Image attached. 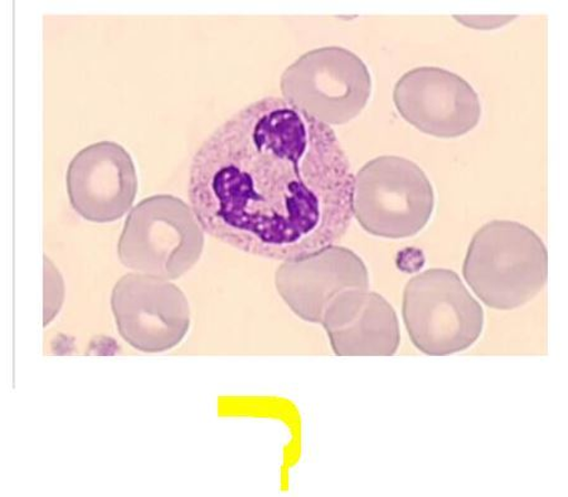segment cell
<instances>
[{
  "label": "cell",
  "instance_id": "obj_1",
  "mask_svg": "<svg viewBox=\"0 0 568 497\" xmlns=\"http://www.w3.org/2000/svg\"><path fill=\"white\" fill-rule=\"evenodd\" d=\"M355 175L328 125L281 98L214 130L190 171L203 232L261 258L288 261L334 245L353 217Z\"/></svg>",
  "mask_w": 568,
  "mask_h": 497
},
{
  "label": "cell",
  "instance_id": "obj_2",
  "mask_svg": "<svg viewBox=\"0 0 568 497\" xmlns=\"http://www.w3.org/2000/svg\"><path fill=\"white\" fill-rule=\"evenodd\" d=\"M463 275L484 305L500 312L515 311L545 287L547 248L525 224L493 221L474 234Z\"/></svg>",
  "mask_w": 568,
  "mask_h": 497
},
{
  "label": "cell",
  "instance_id": "obj_3",
  "mask_svg": "<svg viewBox=\"0 0 568 497\" xmlns=\"http://www.w3.org/2000/svg\"><path fill=\"white\" fill-rule=\"evenodd\" d=\"M204 234L190 207L176 196L158 194L136 204L121 233V264L138 274L176 280L197 264Z\"/></svg>",
  "mask_w": 568,
  "mask_h": 497
},
{
  "label": "cell",
  "instance_id": "obj_4",
  "mask_svg": "<svg viewBox=\"0 0 568 497\" xmlns=\"http://www.w3.org/2000/svg\"><path fill=\"white\" fill-rule=\"evenodd\" d=\"M434 209L430 181L423 169L408 159L379 156L355 176L353 215L363 230L376 237H414L427 226Z\"/></svg>",
  "mask_w": 568,
  "mask_h": 497
},
{
  "label": "cell",
  "instance_id": "obj_5",
  "mask_svg": "<svg viewBox=\"0 0 568 497\" xmlns=\"http://www.w3.org/2000/svg\"><path fill=\"white\" fill-rule=\"evenodd\" d=\"M403 316L409 339L430 356L468 351L484 329V311L452 270L432 268L408 281Z\"/></svg>",
  "mask_w": 568,
  "mask_h": 497
},
{
  "label": "cell",
  "instance_id": "obj_6",
  "mask_svg": "<svg viewBox=\"0 0 568 497\" xmlns=\"http://www.w3.org/2000/svg\"><path fill=\"white\" fill-rule=\"evenodd\" d=\"M284 100L325 125H344L368 104L372 78L365 62L342 47L302 55L282 77Z\"/></svg>",
  "mask_w": 568,
  "mask_h": 497
},
{
  "label": "cell",
  "instance_id": "obj_7",
  "mask_svg": "<svg viewBox=\"0 0 568 497\" xmlns=\"http://www.w3.org/2000/svg\"><path fill=\"white\" fill-rule=\"evenodd\" d=\"M121 337L134 349L163 353L187 335L191 308L183 291L170 281L144 274L121 277L111 294Z\"/></svg>",
  "mask_w": 568,
  "mask_h": 497
},
{
  "label": "cell",
  "instance_id": "obj_8",
  "mask_svg": "<svg viewBox=\"0 0 568 497\" xmlns=\"http://www.w3.org/2000/svg\"><path fill=\"white\" fill-rule=\"evenodd\" d=\"M394 102L408 124L440 139L468 134L481 116L477 91L458 74L439 68L405 73L396 83Z\"/></svg>",
  "mask_w": 568,
  "mask_h": 497
},
{
  "label": "cell",
  "instance_id": "obj_9",
  "mask_svg": "<svg viewBox=\"0 0 568 497\" xmlns=\"http://www.w3.org/2000/svg\"><path fill=\"white\" fill-rule=\"evenodd\" d=\"M67 183L72 209L94 223L123 219L138 193L133 158L113 142L82 149L69 165Z\"/></svg>",
  "mask_w": 568,
  "mask_h": 497
},
{
  "label": "cell",
  "instance_id": "obj_10",
  "mask_svg": "<svg viewBox=\"0 0 568 497\" xmlns=\"http://www.w3.org/2000/svg\"><path fill=\"white\" fill-rule=\"evenodd\" d=\"M278 295L292 312L322 324L325 308L348 290H369L365 262L355 252L331 245L303 257L284 261L275 274Z\"/></svg>",
  "mask_w": 568,
  "mask_h": 497
},
{
  "label": "cell",
  "instance_id": "obj_11",
  "mask_svg": "<svg viewBox=\"0 0 568 497\" xmlns=\"http://www.w3.org/2000/svg\"><path fill=\"white\" fill-rule=\"evenodd\" d=\"M322 325L338 356H393L402 343L394 307L369 290H348L325 308Z\"/></svg>",
  "mask_w": 568,
  "mask_h": 497
},
{
  "label": "cell",
  "instance_id": "obj_12",
  "mask_svg": "<svg viewBox=\"0 0 568 497\" xmlns=\"http://www.w3.org/2000/svg\"><path fill=\"white\" fill-rule=\"evenodd\" d=\"M44 324L48 325L59 313L64 294L62 276L48 257H44Z\"/></svg>",
  "mask_w": 568,
  "mask_h": 497
},
{
  "label": "cell",
  "instance_id": "obj_13",
  "mask_svg": "<svg viewBox=\"0 0 568 497\" xmlns=\"http://www.w3.org/2000/svg\"><path fill=\"white\" fill-rule=\"evenodd\" d=\"M426 264L425 255L422 250L408 247L397 253L396 266L405 274H415Z\"/></svg>",
  "mask_w": 568,
  "mask_h": 497
},
{
  "label": "cell",
  "instance_id": "obj_14",
  "mask_svg": "<svg viewBox=\"0 0 568 497\" xmlns=\"http://www.w3.org/2000/svg\"><path fill=\"white\" fill-rule=\"evenodd\" d=\"M516 17H459L456 16L455 20L463 23L464 26H468L470 28H475V30H496V28L501 27L503 24H507L515 20Z\"/></svg>",
  "mask_w": 568,
  "mask_h": 497
}]
</instances>
